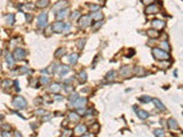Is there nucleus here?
<instances>
[{
    "mask_svg": "<svg viewBox=\"0 0 183 137\" xmlns=\"http://www.w3.org/2000/svg\"><path fill=\"white\" fill-rule=\"evenodd\" d=\"M152 54H153V57L157 61H168V59H170V55L167 51H165L160 48H157V47L152 49Z\"/></svg>",
    "mask_w": 183,
    "mask_h": 137,
    "instance_id": "nucleus-1",
    "label": "nucleus"
},
{
    "mask_svg": "<svg viewBox=\"0 0 183 137\" xmlns=\"http://www.w3.org/2000/svg\"><path fill=\"white\" fill-rule=\"evenodd\" d=\"M12 105H13L15 109H17V110H24V109L27 107L28 103H27V101H25L24 97H22V96H16V97H14V99H13V102H12Z\"/></svg>",
    "mask_w": 183,
    "mask_h": 137,
    "instance_id": "nucleus-2",
    "label": "nucleus"
},
{
    "mask_svg": "<svg viewBox=\"0 0 183 137\" xmlns=\"http://www.w3.org/2000/svg\"><path fill=\"white\" fill-rule=\"evenodd\" d=\"M91 24V17L90 15H84L79 17V26L80 29H86Z\"/></svg>",
    "mask_w": 183,
    "mask_h": 137,
    "instance_id": "nucleus-3",
    "label": "nucleus"
},
{
    "mask_svg": "<svg viewBox=\"0 0 183 137\" xmlns=\"http://www.w3.org/2000/svg\"><path fill=\"white\" fill-rule=\"evenodd\" d=\"M25 56H27V51L23 48H16L13 53V57L15 61H22L25 58Z\"/></svg>",
    "mask_w": 183,
    "mask_h": 137,
    "instance_id": "nucleus-4",
    "label": "nucleus"
},
{
    "mask_svg": "<svg viewBox=\"0 0 183 137\" xmlns=\"http://www.w3.org/2000/svg\"><path fill=\"white\" fill-rule=\"evenodd\" d=\"M87 98L86 97H78L74 102L71 103V106L76 107V109H80V107H85L86 104H87Z\"/></svg>",
    "mask_w": 183,
    "mask_h": 137,
    "instance_id": "nucleus-5",
    "label": "nucleus"
},
{
    "mask_svg": "<svg viewBox=\"0 0 183 137\" xmlns=\"http://www.w3.org/2000/svg\"><path fill=\"white\" fill-rule=\"evenodd\" d=\"M47 21H48L47 13H41L38 16V26L39 28H46L47 26Z\"/></svg>",
    "mask_w": 183,
    "mask_h": 137,
    "instance_id": "nucleus-6",
    "label": "nucleus"
},
{
    "mask_svg": "<svg viewBox=\"0 0 183 137\" xmlns=\"http://www.w3.org/2000/svg\"><path fill=\"white\" fill-rule=\"evenodd\" d=\"M159 12V5H157L156 3L154 4H151V5H148L147 8H145V13L148 15H152V14H157Z\"/></svg>",
    "mask_w": 183,
    "mask_h": 137,
    "instance_id": "nucleus-7",
    "label": "nucleus"
},
{
    "mask_svg": "<svg viewBox=\"0 0 183 137\" xmlns=\"http://www.w3.org/2000/svg\"><path fill=\"white\" fill-rule=\"evenodd\" d=\"M151 25H152V29H156L157 31H159V30H162V29L165 28V22H164L162 20L156 18V20L152 21Z\"/></svg>",
    "mask_w": 183,
    "mask_h": 137,
    "instance_id": "nucleus-8",
    "label": "nucleus"
},
{
    "mask_svg": "<svg viewBox=\"0 0 183 137\" xmlns=\"http://www.w3.org/2000/svg\"><path fill=\"white\" fill-rule=\"evenodd\" d=\"M87 130H88V128H87L86 124L79 123V124H77V127H76V129H74V134H76L77 136H81V135L86 134Z\"/></svg>",
    "mask_w": 183,
    "mask_h": 137,
    "instance_id": "nucleus-9",
    "label": "nucleus"
},
{
    "mask_svg": "<svg viewBox=\"0 0 183 137\" xmlns=\"http://www.w3.org/2000/svg\"><path fill=\"white\" fill-rule=\"evenodd\" d=\"M120 76L121 77H124V78H128L129 76H132V73H133V70L131 68V66H123L121 68H120Z\"/></svg>",
    "mask_w": 183,
    "mask_h": 137,
    "instance_id": "nucleus-10",
    "label": "nucleus"
},
{
    "mask_svg": "<svg viewBox=\"0 0 183 137\" xmlns=\"http://www.w3.org/2000/svg\"><path fill=\"white\" fill-rule=\"evenodd\" d=\"M69 71H70V68H69V66H68V65H58L55 72H56L60 77H63V76H64V74H66Z\"/></svg>",
    "mask_w": 183,
    "mask_h": 137,
    "instance_id": "nucleus-11",
    "label": "nucleus"
},
{
    "mask_svg": "<svg viewBox=\"0 0 183 137\" xmlns=\"http://www.w3.org/2000/svg\"><path fill=\"white\" fill-rule=\"evenodd\" d=\"M52 28H53V31L54 32H57V33H61L62 31H63V28H64V23L62 22V21H57V22H55L53 25H52Z\"/></svg>",
    "mask_w": 183,
    "mask_h": 137,
    "instance_id": "nucleus-12",
    "label": "nucleus"
},
{
    "mask_svg": "<svg viewBox=\"0 0 183 137\" xmlns=\"http://www.w3.org/2000/svg\"><path fill=\"white\" fill-rule=\"evenodd\" d=\"M64 8H68V3L66 1H60V3H57L55 6H54V8H53V13H57V12H60L61 9H64Z\"/></svg>",
    "mask_w": 183,
    "mask_h": 137,
    "instance_id": "nucleus-13",
    "label": "nucleus"
},
{
    "mask_svg": "<svg viewBox=\"0 0 183 137\" xmlns=\"http://www.w3.org/2000/svg\"><path fill=\"white\" fill-rule=\"evenodd\" d=\"M167 126H168V128L172 129V130H178V129H180L177 121H176L175 119H173V118H170V119L167 120Z\"/></svg>",
    "mask_w": 183,
    "mask_h": 137,
    "instance_id": "nucleus-14",
    "label": "nucleus"
},
{
    "mask_svg": "<svg viewBox=\"0 0 183 137\" xmlns=\"http://www.w3.org/2000/svg\"><path fill=\"white\" fill-rule=\"evenodd\" d=\"M68 14H69V9H68V8L61 9L60 12L56 13V20H57V21H62V20H64V18L68 16Z\"/></svg>",
    "mask_w": 183,
    "mask_h": 137,
    "instance_id": "nucleus-15",
    "label": "nucleus"
},
{
    "mask_svg": "<svg viewBox=\"0 0 183 137\" xmlns=\"http://www.w3.org/2000/svg\"><path fill=\"white\" fill-rule=\"evenodd\" d=\"M61 89H62L61 85L57 84V82H55V84H52V85H50V87H49L48 90H49L50 93H53V94H57V93L61 92Z\"/></svg>",
    "mask_w": 183,
    "mask_h": 137,
    "instance_id": "nucleus-16",
    "label": "nucleus"
},
{
    "mask_svg": "<svg viewBox=\"0 0 183 137\" xmlns=\"http://www.w3.org/2000/svg\"><path fill=\"white\" fill-rule=\"evenodd\" d=\"M68 119H69V121H71V122H78V121L80 120V115H79L77 112H70V113L68 114Z\"/></svg>",
    "mask_w": 183,
    "mask_h": 137,
    "instance_id": "nucleus-17",
    "label": "nucleus"
},
{
    "mask_svg": "<svg viewBox=\"0 0 183 137\" xmlns=\"http://www.w3.org/2000/svg\"><path fill=\"white\" fill-rule=\"evenodd\" d=\"M5 20H6V23H7L9 26H12V25H14V23H15V15H14V14H7V15L5 16Z\"/></svg>",
    "mask_w": 183,
    "mask_h": 137,
    "instance_id": "nucleus-18",
    "label": "nucleus"
},
{
    "mask_svg": "<svg viewBox=\"0 0 183 137\" xmlns=\"http://www.w3.org/2000/svg\"><path fill=\"white\" fill-rule=\"evenodd\" d=\"M152 101H153V103H154V106H156L158 110H160V111H165V110H166L165 105L162 104V102H161L160 99H158V98H153Z\"/></svg>",
    "mask_w": 183,
    "mask_h": 137,
    "instance_id": "nucleus-19",
    "label": "nucleus"
},
{
    "mask_svg": "<svg viewBox=\"0 0 183 137\" xmlns=\"http://www.w3.org/2000/svg\"><path fill=\"white\" fill-rule=\"evenodd\" d=\"M147 34H148L149 38H152V39L159 37V32H158L156 29H149V30H147Z\"/></svg>",
    "mask_w": 183,
    "mask_h": 137,
    "instance_id": "nucleus-20",
    "label": "nucleus"
},
{
    "mask_svg": "<svg viewBox=\"0 0 183 137\" xmlns=\"http://www.w3.org/2000/svg\"><path fill=\"white\" fill-rule=\"evenodd\" d=\"M135 110H136V109H135ZM136 114H137V117H139L140 119H142V120L149 118V113H148L147 111H144V110H136Z\"/></svg>",
    "mask_w": 183,
    "mask_h": 137,
    "instance_id": "nucleus-21",
    "label": "nucleus"
},
{
    "mask_svg": "<svg viewBox=\"0 0 183 137\" xmlns=\"http://www.w3.org/2000/svg\"><path fill=\"white\" fill-rule=\"evenodd\" d=\"M133 73H134V74H136V76H139V77L147 74V72L144 71V68H143V67H141V66H136V67L134 68V70H133Z\"/></svg>",
    "mask_w": 183,
    "mask_h": 137,
    "instance_id": "nucleus-22",
    "label": "nucleus"
},
{
    "mask_svg": "<svg viewBox=\"0 0 183 137\" xmlns=\"http://www.w3.org/2000/svg\"><path fill=\"white\" fill-rule=\"evenodd\" d=\"M77 78H78V80H79V82H80V84H85V82H86V80H87V74H86V72H85V71H80V72H79V74L77 76Z\"/></svg>",
    "mask_w": 183,
    "mask_h": 137,
    "instance_id": "nucleus-23",
    "label": "nucleus"
},
{
    "mask_svg": "<svg viewBox=\"0 0 183 137\" xmlns=\"http://www.w3.org/2000/svg\"><path fill=\"white\" fill-rule=\"evenodd\" d=\"M48 4H49V0H37L36 6L38 8H45L48 6Z\"/></svg>",
    "mask_w": 183,
    "mask_h": 137,
    "instance_id": "nucleus-24",
    "label": "nucleus"
},
{
    "mask_svg": "<svg viewBox=\"0 0 183 137\" xmlns=\"http://www.w3.org/2000/svg\"><path fill=\"white\" fill-rule=\"evenodd\" d=\"M90 17H91V20H94V21H102V18H103V14L101 13V12H95L94 14H91L90 15Z\"/></svg>",
    "mask_w": 183,
    "mask_h": 137,
    "instance_id": "nucleus-25",
    "label": "nucleus"
},
{
    "mask_svg": "<svg viewBox=\"0 0 183 137\" xmlns=\"http://www.w3.org/2000/svg\"><path fill=\"white\" fill-rule=\"evenodd\" d=\"M6 62H7V64L12 67V66H14V64H15V59H14V57H13V55L12 54H9V53H7V55H6Z\"/></svg>",
    "mask_w": 183,
    "mask_h": 137,
    "instance_id": "nucleus-26",
    "label": "nucleus"
},
{
    "mask_svg": "<svg viewBox=\"0 0 183 137\" xmlns=\"http://www.w3.org/2000/svg\"><path fill=\"white\" fill-rule=\"evenodd\" d=\"M39 82H40L41 86H47V85H49L50 79H49V77H47V76H42V77H40Z\"/></svg>",
    "mask_w": 183,
    "mask_h": 137,
    "instance_id": "nucleus-27",
    "label": "nucleus"
},
{
    "mask_svg": "<svg viewBox=\"0 0 183 137\" xmlns=\"http://www.w3.org/2000/svg\"><path fill=\"white\" fill-rule=\"evenodd\" d=\"M78 57H79V55H78L77 53H74V54H71V55L69 56V62H70V64L74 65V64L77 63V61H78Z\"/></svg>",
    "mask_w": 183,
    "mask_h": 137,
    "instance_id": "nucleus-28",
    "label": "nucleus"
},
{
    "mask_svg": "<svg viewBox=\"0 0 183 137\" xmlns=\"http://www.w3.org/2000/svg\"><path fill=\"white\" fill-rule=\"evenodd\" d=\"M153 134H154V136L156 137H165V130L164 129H161V128H158V129H154V131H153Z\"/></svg>",
    "mask_w": 183,
    "mask_h": 137,
    "instance_id": "nucleus-29",
    "label": "nucleus"
},
{
    "mask_svg": "<svg viewBox=\"0 0 183 137\" xmlns=\"http://www.w3.org/2000/svg\"><path fill=\"white\" fill-rule=\"evenodd\" d=\"M160 47H161L160 49H162V50H165V51H167V53L170 50V46H169V43H168L167 41H161V42H160Z\"/></svg>",
    "mask_w": 183,
    "mask_h": 137,
    "instance_id": "nucleus-30",
    "label": "nucleus"
},
{
    "mask_svg": "<svg viewBox=\"0 0 183 137\" xmlns=\"http://www.w3.org/2000/svg\"><path fill=\"white\" fill-rule=\"evenodd\" d=\"M116 76H117V73H116L115 71H110V72L105 76V79H107L108 81H113V80L116 79Z\"/></svg>",
    "mask_w": 183,
    "mask_h": 137,
    "instance_id": "nucleus-31",
    "label": "nucleus"
},
{
    "mask_svg": "<svg viewBox=\"0 0 183 137\" xmlns=\"http://www.w3.org/2000/svg\"><path fill=\"white\" fill-rule=\"evenodd\" d=\"M72 134H73V130H71V129H64L63 132L61 134V137H71Z\"/></svg>",
    "mask_w": 183,
    "mask_h": 137,
    "instance_id": "nucleus-32",
    "label": "nucleus"
},
{
    "mask_svg": "<svg viewBox=\"0 0 183 137\" xmlns=\"http://www.w3.org/2000/svg\"><path fill=\"white\" fill-rule=\"evenodd\" d=\"M64 54H65V49H64V48H60V49H57V50L55 51V57H56V58H60V57H62Z\"/></svg>",
    "mask_w": 183,
    "mask_h": 137,
    "instance_id": "nucleus-33",
    "label": "nucleus"
},
{
    "mask_svg": "<svg viewBox=\"0 0 183 137\" xmlns=\"http://www.w3.org/2000/svg\"><path fill=\"white\" fill-rule=\"evenodd\" d=\"M17 72L20 73V74H24V73H30L31 71L29 70V68L27 67V66H21L19 70H17Z\"/></svg>",
    "mask_w": 183,
    "mask_h": 137,
    "instance_id": "nucleus-34",
    "label": "nucleus"
},
{
    "mask_svg": "<svg viewBox=\"0 0 183 137\" xmlns=\"http://www.w3.org/2000/svg\"><path fill=\"white\" fill-rule=\"evenodd\" d=\"M52 33H53V28H52V25H47L46 29H45V36H46V37H50Z\"/></svg>",
    "mask_w": 183,
    "mask_h": 137,
    "instance_id": "nucleus-35",
    "label": "nucleus"
},
{
    "mask_svg": "<svg viewBox=\"0 0 183 137\" xmlns=\"http://www.w3.org/2000/svg\"><path fill=\"white\" fill-rule=\"evenodd\" d=\"M80 16H81V14H80V12H79V11H74V12L70 15L71 20H73V21H74V20H77V18H79Z\"/></svg>",
    "mask_w": 183,
    "mask_h": 137,
    "instance_id": "nucleus-36",
    "label": "nucleus"
},
{
    "mask_svg": "<svg viewBox=\"0 0 183 137\" xmlns=\"http://www.w3.org/2000/svg\"><path fill=\"white\" fill-rule=\"evenodd\" d=\"M99 129H100V124L99 123H93V126L90 127V130H91L93 134H96L99 131Z\"/></svg>",
    "mask_w": 183,
    "mask_h": 137,
    "instance_id": "nucleus-37",
    "label": "nucleus"
},
{
    "mask_svg": "<svg viewBox=\"0 0 183 137\" xmlns=\"http://www.w3.org/2000/svg\"><path fill=\"white\" fill-rule=\"evenodd\" d=\"M102 24H103V22H102V21H96V22H95V24L93 25V28H91V29H93L94 31H96V30H99V29L102 26Z\"/></svg>",
    "mask_w": 183,
    "mask_h": 137,
    "instance_id": "nucleus-38",
    "label": "nucleus"
},
{
    "mask_svg": "<svg viewBox=\"0 0 183 137\" xmlns=\"http://www.w3.org/2000/svg\"><path fill=\"white\" fill-rule=\"evenodd\" d=\"M1 86H3V88H8V87H11L12 86V81L11 80H4L3 81V84H1Z\"/></svg>",
    "mask_w": 183,
    "mask_h": 137,
    "instance_id": "nucleus-39",
    "label": "nucleus"
},
{
    "mask_svg": "<svg viewBox=\"0 0 183 137\" xmlns=\"http://www.w3.org/2000/svg\"><path fill=\"white\" fill-rule=\"evenodd\" d=\"M85 42H86V40H85V39H80V40H78V42H77L78 48H79V49H82V48H84V46H85Z\"/></svg>",
    "mask_w": 183,
    "mask_h": 137,
    "instance_id": "nucleus-40",
    "label": "nucleus"
},
{
    "mask_svg": "<svg viewBox=\"0 0 183 137\" xmlns=\"http://www.w3.org/2000/svg\"><path fill=\"white\" fill-rule=\"evenodd\" d=\"M77 98H78V94H77V93L71 94V95H70V97H69V102H70V104H71L72 102H74Z\"/></svg>",
    "mask_w": 183,
    "mask_h": 137,
    "instance_id": "nucleus-41",
    "label": "nucleus"
},
{
    "mask_svg": "<svg viewBox=\"0 0 183 137\" xmlns=\"http://www.w3.org/2000/svg\"><path fill=\"white\" fill-rule=\"evenodd\" d=\"M140 101L141 102H150V101H152V98L150 97V96H142V97H140Z\"/></svg>",
    "mask_w": 183,
    "mask_h": 137,
    "instance_id": "nucleus-42",
    "label": "nucleus"
},
{
    "mask_svg": "<svg viewBox=\"0 0 183 137\" xmlns=\"http://www.w3.org/2000/svg\"><path fill=\"white\" fill-rule=\"evenodd\" d=\"M89 8H90V11L97 12V11L100 9V5H95V4H93V5H90V6H89Z\"/></svg>",
    "mask_w": 183,
    "mask_h": 137,
    "instance_id": "nucleus-43",
    "label": "nucleus"
},
{
    "mask_svg": "<svg viewBox=\"0 0 183 137\" xmlns=\"http://www.w3.org/2000/svg\"><path fill=\"white\" fill-rule=\"evenodd\" d=\"M77 113H78L79 115H85V113H86V110H85L84 107H80V109H77Z\"/></svg>",
    "mask_w": 183,
    "mask_h": 137,
    "instance_id": "nucleus-44",
    "label": "nucleus"
},
{
    "mask_svg": "<svg viewBox=\"0 0 183 137\" xmlns=\"http://www.w3.org/2000/svg\"><path fill=\"white\" fill-rule=\"evenodd\" d=\"M1 136H3V137H12L11 132H9V131H7V130H3V132H1Z\"/></svg>",
    "mask_w": 183,
    "mask_h": 137,
    "instance_id": "nucleus-45",
    "label": "nucleus"
},
{
    "mask_svg": "<svg viewBox=\"0 0 183 137\" xmlns=\"http://www.w3.org/2000/svg\"><path fill=\"white\" fill-rule=\"evenodd\" d=\"M1 129L9 131V130H11V126H9V124H1Z\"/></svg>",
    "mask_w": 183,
    "mask_h": 137,
    "instance_id": "nucleus-46",
    "label": "nucleus"
},
{
    "mask_svg": "<svg viewBox=\"0 0 183 137\" xmlns=\"http://www.w3.org/2000/svg\"><path fill=\"white\" fill-rule=\"evenodd\" d=\"M36 114L37 115H44V114H46V112H45V110H37Z\"/></svg>",
    "mask_w": 183,
    "mask_h": 137,
    "instance_id": "nucleus-47",
    "label": "nucleus"
},
{
    "mask_svg": "<svg viewBox=\"0 0 183 137\" xmlns=\"http://www.w3.org/2000/svg\"><path fill=\"white\" fill-rule=\"evenodd\" d=\"M80 137H95V134H93V132H90V134H84V135H81Z\"/></svg>",
    "mask_w": 183,
    "mask_h": 137,
    "instance_id": "nucleus-48",
    "label": "nucleus"
},
{
    "mask_svg": "<svg viewBox=\"0 0 183 137\" xmlns=\"http://www.w3.org/2000/svg\"><path fill=\"white\" fill-rule=\"evenodd\" d=\"M153 1L154 0H142V3L144 5H151V4H153Z\"/></svg>",
    "mask_w": 183,
    "mask_h": 137,
    "instance_id": "nucleus-49",
    "label": "nucleus"
},
{
    "mask_svg": "<svg viewBox=\"0 0 183 137\" xmlns=\"http://www.w3.org/2000/svg\"><path fill=\"white\" fill-rule=\"evenodd\" d=\"M70 26H71V25H70L69 23H68V24H64V28H63V31H64V32H68V31H69V29H70Z\"/></svg>",
    "mask_w": 183,
    "mask_h": 137,
    "instance_id": "nucleus-50",
    "label": "nucleus"
},
{
    "mask_svg": "<svg viewBox=\"0 0 183 137\" xmlns=\"http://www.w3.org/2000/svg\"><path fill=\"white\" fill-rule=\"evenodd\" d=\"M25 17H27L28 22H31V20H32V15H31V14H27V15H25Z\"/></svg>",
    "mask_w": 183,
    "mask_h": 137,
    "instance_id": "nucleus-51",
    "label": "nucleus"
},
{
    "mask_svg": "<svg viewBox=\"0 0 183 137\" xmlns=\"http://www.w3.org/2000/svg\"><path fill=\"white\" fill-rule=\"evenodd\" d=\"M54 98H55L56 101H62V99H63V97H62L61 95H55V96H54Z\"/></svg>",
    "mask_w": 183,
    "mask_h": 137,
    "instance_id": "nucleus-52",
    "label": "nucleus"
},
{
    "mask_svg": "<svg viewBox=\"0 0 183 137\" xmlns=\"http://www.w3.org/2000/svg\"><path fill=\"white\" fill-rule=\"evenodd\" d=\"M25 8H28V9H33L34 6H32V4H28V5H25Z\"/></svg>",
    "mask_w": 183,
    "mask_h": 137,
    "instance_id": "nucleus-53",
    "label": "nucleus"
},
{
    "mask_svg": "<svg viewBox=\"0 0 183 137\" xmlns=\"http://www.w3.org/2000/svg\"><path fill=\"white\" fill-rule=\"evenodd\" d=\"M14 85L16 86V90H19V92H20V85H19V81H17V80H15V81H14Z\"/></svg>",
    "mask_w": 183,
    "mask_h": 137,
    "instance_id": "nucleus-54",
    "label": "nucleus"
},
{
    "mask_svg": "<svg viewBox=\"0 0 183 137\" xmlns=\"http://www.w3.org/2000/svg\"><path fill=\"white\" fill-rule=\"evenodd\" d=\"M15 137H23V136L21 135V132H19V131H15Z\"/></svg>",
    "mask_w": 183,
    "mask_h": 137,
    "instance_id": "nucleus-55",
    "label": "nucleus"
},
{
    "mask_svg": "<svg viewBox=\"0 0 183 137\" xmlns=\"http://www.w3.org/2000/svg\"><path fill=\"white\" fill-rule=\"evenodd\" d=\"M49 119H50V115H47V117L45 115V117H44V120H49Z\"/></svg>",
    "mask_w": 183,
    "mask_h": 137,
    "instance_id": "nucleus-56",
    "label": "nucleus"
},
{
    "mask_svg": "<svg viewBox=\"0 0 183 137\" xmlns=\"http://www.w3.org/2000/svg\"><path fill=\"white\" fill-rule=\"evenodd\" d=\"M100 1H101V3H105V0H100Z\"/></svg>",
    "mask_w": 183,
    "mask_h": 137,
    "instance_id": "nucleus-57",
    "label": "nucleus"
},
{
    "mask_svg": "<svg viewBox=\"0 0 183 137\" xmlns=\"http://www.w3.org/2000/svg\"><path fill=\"white\" fill-rule=\"evenodd\" d=\"M4 118V115H0V119H3Z\"/></svg>",
    "mask_w": 183,
    "mask_h": 137,
    "instance_id": "nucleus-58",
    "label": "nucleus"
},
{
    "mask_svg": "<svg viewBox=\"0 0 183 137\" xmlns=\"http://www.w3.org/2000/svg\"><path fill=\"white\" fill-rule=\"evenodd\" d=\"M0 55H1V49H0Z\"/></svg>",
    "mask_w": 183,
    "mask_h": 137,
    "instance_id": "nucleus-59",
    "label": "nucleus"
}]
</instances>
